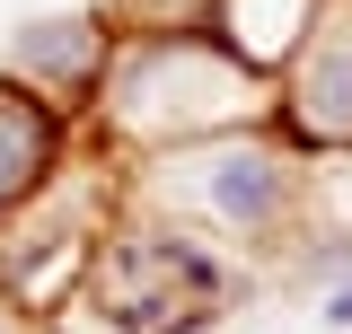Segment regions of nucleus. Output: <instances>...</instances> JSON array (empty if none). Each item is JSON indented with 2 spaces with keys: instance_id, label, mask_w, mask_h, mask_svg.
Instances as JSON below:
<instances>
[{
  "instance_id": "nucleus-1",
  "label": "nucleus",
  "mask_w": 352,
  "mask_h": 334,
  "mask_svg": "<svg viewBox=\"0 0 352 334\" xmlns=\"http://www.w3.org/2000/svg\"><path fill=\"white\" fill-rule=\"evenodd\" d=\"M264 106H273V80L194 27V36H115V62H106V88L88 115H97V141L115 159L141 167L159 150L264 124Z\"/></svg>"
},
{
  "instance_id": "nucleus-2",
  "label": "nucleus",
  "mask_w": 352,
  "mask_h": 334,
  "mask_svg": "<svg viewBox=\"0 0 352 334\" xmlns=\"http://www.w3.org/2000/svg\"><path fill=\"white\" fill-rule=\"evenodd\" d=\"M132 203L194 229V238H220V247H282L317 211V176L273 124H238V132L141 159L132 167Z\"/></svg>"
},
{
  "instance_id": "nucleus-3",
  "label": "nucleus",
  "mask_w": 352,
  "mask_h": 334,
  "mask_svg": "<svg viewBox=\"0 0 352 334\" xmlns=\"http://www.w3.org/2000/svg\"><path fill=\"white\" fill-rule=\"evenodd\" d=\"M220 299H229V264L159 211H141L132 229H97L88 247V308L124 334H203Z\"/></svg>"
},
{
  "instance_id": "nucleus-4",
  "label": "nucleus",
  "mask_w": 352,
  "mask_h": 334,
  "mask_svg": "<svg viewBox=\"0 0 352 334\" xmlns=\"http://www.w3.org/2000/svg\"><path fill=\"white\" fill-rule=\"evenodd\" d=\"M264 124L300 159H352V0H317L308 9L291 62L273 71Z\"/></svg>"
},
{
  "instance_id": "nucleus-5",
  "label": "nucleus",
  "mask_w": 352,
  "mask_h": 334,
  "mask_svg": "<svg viewBox=\"0 0 352 334\" xmlns=\"http://www.w3.org/2000/svg\"><path fill=\"white\" fill-rule=\"evenodd\" d=\"M106 62H115V27H106V9H71V18H36V27H18L9 53H0V80L53 97L62 115H88L97 88H106Z\"/></svg>"
},
{
  "instance_id": "nucleus-6",
  "label": "nucleus",
  "mask_w": 352,
  "mask_h": 334,
  "mask_svg": "<svg viewBox=\"0 0 352 334\" xmlns=\"http://www.w3.org/2000/svg\"><path fill=\"white\" fill-rule=\"evenodd\" d=\"M71 167V115L36 97V88H9L0 80V229L18 211H36Z\"/></svg>"
},
{
  "instance_id": "nucleus-7",
  "label": "nucleus",
  "mask_w": 352,
  "mask_h": 334,
  "mask_svg": "<svg viewBox=\"0 0 352 334\" xmlns=\"http://www.w3.org/2000/svg\"><path fill=\"white\" fill-rule=\"evenodd\" d=\"M212 9L220 0H106V27L115 36H212Z\"/></svg>"
},
{
  "instance_id": "nucleus-8",
  "label": "nucleus",
  "mask_w": 352,
  "mask_h": 334,
  "mask_svg": "<svg viewBox=\"0 0 352 334\" xmlns=\"http://www.w3.org/2000/svg\"><path fill=\"white\" fill-rule=\"evenodd\" d=\"M317 317H326V326H335V334H352V282H335V291L317 299Z\"/></svg>"
},
{
  "instance_id": "nucleus-9",
  "label": "nucleus",
  "mask_w": 352,
  "mask_h": 334,
  "mask_svg": "<svg viewBox=\"0 0 352 334\" xmlns=\"http://www.w3.org/2000/svg\"><path fill=\"white\" fill-rule=\"evenodd\" d=\"M0 334H36V317H27V308H18L9 291H0Z\"/></svg>"
}]
</instances>
